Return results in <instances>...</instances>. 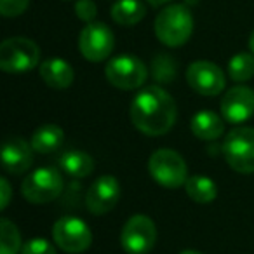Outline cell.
Masks as SVG:
<instances>
[{"instance_id":"1","label":"cell","mask_w":254,"mask_h":254,"mask_svg":"<svg viewBox=\"0 0 254 254\" xmlns=\"http://www.w3.org/2000/svg\"><path fill=\"white\" fill-rule=\"evenodd\" d=\"M178 106L174 98L159 85H150L136 94L131 105V120L146 136H162L173 129Z\"/></svg>"},{"instance_id":"2","label":"cell","mask_w":254,"mask_h":254,"mask_svg":"<svg viewBox=\"0 0 254 254\" xmlns=\"http://www.w3.org/2000/svg\"><path fill=\"white\" fill-rule=\"evenodd\" d=\"M191 32H193V16L187 5H167L155 19V35L167 47H180L187 44Z\"/></svg>"},{"instance_id":"3","label":"cell","mask_w":254,"mask_h":254,"mask_svg":"<svg viewBox=\"0 0 254 254\" xmlns=\"http://www.w3.org/2000/svg\"><path fill=\"white\" fill-rule=\"evenodd\" d=\"M148 173L153 178V181L169 190L185 187L188 180V167L183 157L174 150L167 148L157 150L152 153L148 160Z\"/></svg>"},{"instance_id":"4","label":"cell","mask_w":254,"mask_h":254,"mask_svg":"<svg viewBox=\"0 0 254 254\" xmlns=\"http://www.w3.org/2000/svg\"><path fill=\"white\" fill-rule=\"evenodd\" d=\"M39 61V46L25 37H12L0 46V68L7 73H25L33 70Z\"/></svg>"},{"instance_id":"5","label":"cell","mask_w":254,"mask_h":254,"mask_svg":"<svg viewBox=\"0 0 254 254\" xmlns=\"http://www.w3.org/2000/svg\"><path fill=\"white\" fill-rule=\"evenodd\" d=\"M223 155L237 173H254V129L240 127L230 131L223 143Z\"/></svg>"},{"instance_id":"6","label":"cell","mask_w":254,"mask_h":254,"mask_svg":"<svg viewBox=\"0 0 254 254\" xmlns=\"http://www.w3.org/2000/svg\"><path fill=\"white\" fill-rule=\"evenodd\" d=\"M63 191V178L53 167H40L25 178L21 193L32 204H47L56 200Z\"/></svg>"},{"instance_id":"7","label":"cell","mask_w":254,"mask_h":254,"mask_svg":"<svg viewBox=\"0 0 254 254\" xmlns=\"http://www.w3.org/2000/svg\"><path fill=\"white\" fill-rule=\"evenodd\" d=\"M106 80L117 89L122 91H131V89L141 87L148 77L145 63L131 54L117 56L112 61H108L105 68Z\"/></svg>"},{"instance_id":"8","label":"cell","mask_w":254,"mask_h":254,"mask_svg":"<svg viewBox=\"0 0 254 254\" xmlns=\"http://www.w3.org/2000/svg\"><path fill=\"white\" fill-rule=\"evenodd\" d=\"M157 242L155 223L145 214H136L126 221L120 233V244L127 254H146Z\"/></svg>"},{"instance_id":"9","label":"cell","mask_w":254,"mask_h":254,"mask_svg":"<svg viewBox=\"0 0 254 254\" xmlns=\"http://www.w3.org/2000/svg\"><path fill=\"white\" fill-rule=\"evenodd\" d=\"M53 240L64 253H84L92 242V233L87 223L75 216H63L53 226Z\"/></svg>"},{"instance_id":"10","label":"cell","mask_w":254,"mask_h":254,"mask_svg":"<svg viewBox=\"0 0 254 254\" xmlns=\"http://www.w3.org/2000/svg\"><path fill=\"white\" fill-rule=\"evenodd\" d=\"M113 46H115L113 33L105 23H87L78 37L80 54L91 63L105 61L112 54Z\"/></svg>"},{"instance_id":"11","label":"cell","mask_w":254,"mask_h":254,"mask_svg":"<svg viewBox=\"0 0 254 254\" xmlns=\"http://www.w3.org/2000/svg\"><path fill=\"white\" fill-rule=\"evenodd\" d=\"M187 82L202 96H218L225 89V75L211 61H195L187 70Z\"/></svg>"},{"instance_id":"12","label":"cell","mask_w":254,"mask_h":254,"mask_svg":"<svg viewBox=\"0 0 254 254\" xmlns=\"http://www.w3.org/2000/svg\"><path fill=\"white\" fill-rule=\"evenodd\" d=\"M120 198V185L113 176H101L89 187L85 193V205L96 216L110 212Z\"/></svg>"},{"instance_id":"13","label":"cell","mask_w":254,"mask_h":254,"mask_svg":"<svg viewBox=\"0 0 254 254\" xmlns=\"http://www.w3.org/2000/svg\"><path fill=\"white\" fill-rule=\"evenodd\" d=\"M221 115L230 124H242L254 115V91L237 85L225 92L221 99Z\"/></svg>"},{"instance_id":"14","label":"cell","mask_w":254,"mask_h":254,"mask_svg":"<svg viewBox=\"0 0 254 254\" xmlns=\"http://www.w3.org/2000/svg\"><path fill=\"white\" fill-rule=\"evenodd\" d=\"M32 145L21 138H9L2 146V166L9 174H23L33 162Z\"/></svg>"},{"instance_id":"15","label":"cell","mask_w":254,"mask_h":254,"mask_svg":"<svg viewBox=\"0 0 254 254\" xmlns=\"http://www.w3.org/2000/svg\"><path fill=\"white\" fill-rule=\"evenodd\" d=\"M40 77L51 89H66L73 82V68L61 58H49L40 64Z\"/></svg>"},{"instance_id":"16","label":"cell","mask_w":254,"mask_h":254,"mask_svg":"<svg viewBox=\"0 0 254 254\" xmlns=\"http://www.w3.org/2000/svg\"><path fill=\"white\" fill-rule=\"evenodd\" d=\"M190 127H191V132L197 138L204 139V141H214V139L223 136L225 122H223V119L218 113L211 112V110H202V112L193 115Z\"/></svg>"},{"instance_id":"17","label":"cell","mask_w":254,"mask_h":254,"mask_svg":"<svg viewBox=\"0 0 254 254\" xmlns=\"http://www.w3.org/2000/svg\"><path fill=\"white\" fill-rule=\"evenodd\" d=\"M60 167L71 178H87L94 171V160L82 150H68L60 157Z\"/></svg>"},{"instance_id":"18","label":"cell","mask_w":254,"mask_h":254,"mask_svg":"<svg viewBox=\"0 0 254 254\" xmlns=\"http://www.w3.org/2000/svg\"><path fill=\"white\" fill-rule=\"evenodd\" d=\"M110 14L117 25L132 26L146 16V7L141 0H117Z\"/></svg>"},{"instance_id":"19","label":"cell","mask_w":254,"mask_h":254,"mask_svg":"<svg viewBox=\"0 0 254 254\" xmlns=\"http://www.w3.org/2000/svg\"><path fill=\"white\" fill-rule=\"evenodd\" d=\"M64 143V132L54 124L39 127L32 136V148L39 153H53Z\"/></svg>"},{"instance_id":"20","label":"cell","mask_w":254,"mask_h":254,"mask_svg":"<svg viewBox=\"0 0 254 254\" xmlns=\"http://www.w3.org/2000/svg\"><path fill=\"white\" fill-rule=\"evenodd\" d=\"M185 190H187L188 197L197 204H211L218 197V187L214 181L207 176H200V174L188 178L185 183Z\"/></svg>"},{"instance_id":"21","label":"cell","mask_w":254,"mask_h":254,"mask_svg":"<svg viewBox=\"0 0 254 254\" xmlns=\"http://www.w3.org/2000/svg\"><path fill=\"white\" fill-rule=\"evenodd\" d=\"M228 75L235 82H247L254 77V54L239 53L230 60Z\"/></svg>"},{"instance_id":"22","label":"cell","mask_w":254,"mask_h":254,"mask_svg":"<svg viewBox=\"0 0 254 254\" xmlns=\"http://www.w3.org/2000/svg\"><path fill=\"white\" fill-rule=\"evenodd\" d=\"M21 247L18 226L4 218L0 221V254H18Z\"/></svg>"},{"instance_id":"23","label":"cell","mask_w":254,"mask_h":254,"mask_svg":"<svg viewBox=\"0 0 254 254\" xmlns=\"http://www.w3.org/2000/svg\"><path fill=\"white\" fill-rule=\"evenodd\" d=\"M152 71H153V77L159 82H171L174 78V75H176V64H174L171 56L159 54L152 61Z\"/></svg>"},{"instance_id":"24","label":"cell","mask_w":254,"mask_h":254,"mask_svg":"<svg viewBox=\"0 0 254 254\" xmlns=\"http://www.w3.org/2000/svg\"><path fill=\"white\" fill-rule=\"evenodd\" d=\"M21 254H56V247L46 239H32L23 244Z\"/></svg>"},{"instance_id":"25","label":"cell","mask_w":254,"mask_h":254,"mask_svg":"<svg viewBox=\"0 0 254 254\" xmlns=\"http://www.w3.org/2000/svg\"><path fill=\"white\" fill-rule=\"evenodd\" d=\"M30 0H0V14L4 18L21 16L28 7Z\"/></svg>"},{"instance_id":"26","label":"cell","mask_w":254,"mask_h":254,"mask_svg":"<svg viewBox=\"0 0 254 254\" xmlns=\"http://www.w3.org/2000/svg\"><path fill=\"white\" fill-rule=\"evenodd\" d=\"M75 12L77 18L85 23H92L98 14V7H96L94 0H77L75 4Z\"/></svg>"},{"instance_id":"27","label":"cell","mask_w":254,"mask_h":254,"mask_svg":"<svg viewBox=\"0 0 254 254\" xmlns=\"http://www.w3.org/2000/svg\"><path fill=\"white\" fill-rule=\"evenodd\" d=\"M0 191H2V198H0V207L5 209L11 202V185L5 178L0 180Z\"/></svg>"},{"instance_id":"28","label":"cell","mask_w":254,"mask_h":254,"mask_svg":"<svg viewBox=\"0 0 254 254\" xmlns=\"http://www.w3.org/2000/svg\"><path fill=\"white\" fill-rule=\"evenodd\" d=\"M148 4H152L153 7H159V5H164V4H167L169 0H146Z\"/></svg>"},{"instance_id":"29","label":"cell","mask_w":254,"mask_h":254,"mask_svg":"<svg viewBox=\"0 0 254 254\" xmlns=\"http://www.w3.org/2000/svg\"><path fill=\"white\" fill-rule=\"evenodd\" d=\"M249 47H251V53L254 54V32H253V35H251V39H249Z\"/></svg>"},{"instance_id":"30","label":"cell","mask_w":254,"mask_h":254,"mask_svg":"<svg viewBox=\"0 0 254 254\" xmlns=\"http://www.w3.org/2000/svg\"><path fill=\"white\" fill-rule=\"evenodd\" d=\"M180 254H202V253H198V251H191V249H188V251H183V253H180Z\"/></svg>"}]
</instances>
